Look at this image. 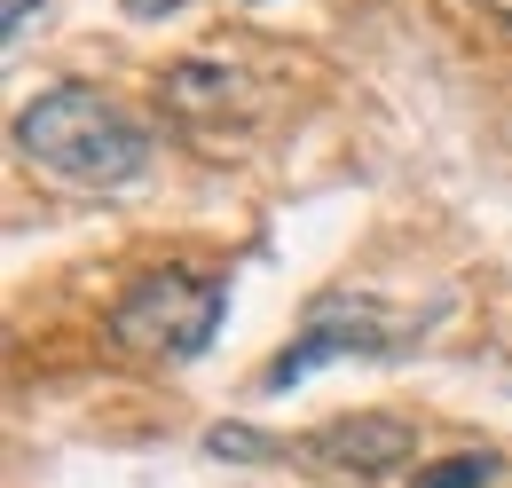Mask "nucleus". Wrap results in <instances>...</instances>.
Listing matches in <instances>:
<instances>
[{"mask_svg": "<svg viewBox=\"0 0 512 488\" xmlns=\"http://www.w3.org/2000/svg\"><path fill=\"white\" fill-rule=\"evenodd\" d=\"M308 457L339 473H402L418 457V426L394 410H355V418H331L323 433H308Z\"/></svg>", "mask_w": 512, "mask_h": 488, "instance_id": "20e7f679", "label": "nucleus"}, {"mask_svg": "<svg viewBox=\"0 0 512 488\" xmlns=\"http://www.w3.org/2000/svg\"><path fill=\"white\" fill-rule=\"evenodd\" d=\"M16 150L40 166V174H56L71 189H127L150 174V126L119 111L111 95H95V87H40L24 111H16Z\"/></svg>", "mask_w": 512, "mask_h": 488, "instance_id": "f257e3e1", "label": "nucleus"}, {"mask_svg": "<svg viewBox=\"0 0 512 488\" xmlns=\"http://www.w3.org/2000/svg\"><path fill=\"white\" fill-rule=\"evenodd\" d=\"M481 16H489V24H505V32H512V0H481Z\"/></svg>", "mask_w": 512, "mask_h": 488, "instance_id": "9d476101", "label": "nucleus"}, {"mask_svg": "<svg viewBox=\"0 0 512 488\" xmlns=\"http://www.w3.org/2000/svg\"><path fill=\"white\" fill-rule=\"evenodd\" d=\"M221 315H229V284L221 276L150 268V276L127 284V300L111 307V339L127 355H142V363H197L221 339Z\"/></svg>", "mask_w": 512, "mask_h": 488, "instance_id": "f03ea898", "label": "nucleus"}, {"mask_svg": "<svg viewBox=\"0 0 512 488\" xmlns=\"http://www.w3.org/2000/svg\"><path fill=\"white\" fill-rule=\"evenodd\" d=\"M205 457H221V465H268V457H284V441H268L260 426H213L205 433Z\"/></svg>", "mask_w": 512, "mask_h": 488, "instance_id": "0eeeda50", "label": "nucleus"}, {"mask_svg": "<svg viewBox=\"0 0 512 488\" xmlns=\"http://www.w3.org/2000/svg\"><path fill=\"white\" fill-rule=\"evenodd\" d=\"M497 473H505L497 449H449V457H434L426 473H410V488H489Z\"/></svg>", "mask_w": 512, "mask_h": 488, "instance_id": "423d86ee", "label": "nucleus"}, {"mask_svg": "<svg viewBox=\"0 0 512 488\" xmlns=\"http://www.w3.org/2000/svg\"><path fill=\"white\" fill-rule=\"evenodd\" d=\"M32 8L40 0H0V40H24L32 32Z\"/></svg>", "mask_w": 512, "mask_h": 488, "instance_id": "6e6552de", "label": "nucleus"}, {"mask_svg": "<svg viewBox=\"0 0 512 488\" xmlns=\"http://www.w3.org/2000/svg\"><path fill=\"white\" fill-rule=\"evenodd\" d=\"M119 8H127L134 24H166V16H182L190 0H119Z\"/></svg>", "mask_w": 512, "mask_h": 488, "instance_id": "1a4fd4ad", "label": "nucleus"}, {"mask_svg": "<svg viewBox=\"0 0 512 488\" xmlns=\"http://www.w3.org/2000/svg\"><path fill=\"white\" fill-rule=\"evenodd\" d=\"M245 95H253V87L213 56H190V63H174V71L158 79V103H166L174 119H190V126H221L229 111H245Z\"/></svg>", "mask_w": 512, "mask_h": 488, "instance_id": "39448f33", "label": "nucleus"}, {"mask_svg": "<svg viewBox=\"0 0 512 488\" xmlns=\"http://www.w3.org/2000/svg\"><path fill=\"white\" fill-rule=\"evenodd\" d=\"M410 339H418V323L410 315H386L379 300H355V292H323L308 307V323L292 331V347L284 355H268L260 370V394H292L300 378H316L323 363H394V355H410Z\"/></svg>", "mask_w": 512, "mask_h": 488, "instance_id": "7ed1b4c3", "label": "nucleus"}]
</instances>
